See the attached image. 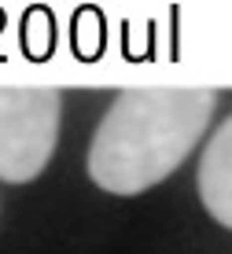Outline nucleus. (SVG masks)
<instances>
[{
    "label": "nucleus",
    "instance_id": "2",
    "mask_svg": "<svg viewBox=\"0 0 232 254\" xmlns=\"http://www.w3.org/2000/svg\"><path fill=\"white\" fill-rule=\"evenodd\" d=\"M63 96L56 89L0 85V181L26 185L56 155Z\"/></svg>",
    "mask_w": 232,
    "mask_h": 254
},
{
    "label": "nucleus",
    "instance_id": "3",
    "mask_svg": "<svg viewBox=\"0 0 232 254\" xmlns=\"http://www.w3.org/2000/svg\"><path fill=\"white\" fill-rule=\"evenodd\" d=\"M199 199L214 221L232 229V115L207 140L199 159Z\"/></svg>",
    "mask_w": 232,
    "mask_h": 254
},
{
    "label": "nucleus",
    "instance_id": "1",
    "mask_svg": "<svg viewBox=\"0 0 232 254\" xmlns=\"http://www.w3.org/2000/svg\"><path fill=\"white\" fill-rule=\"evenodd\" d=\"M214 107V89H126L92 136L88 177L111 195H140L155 188L195 151Z\"/></svg>",
    "mask_w": 232,
    "mask_h": 254
}]
</instances>
